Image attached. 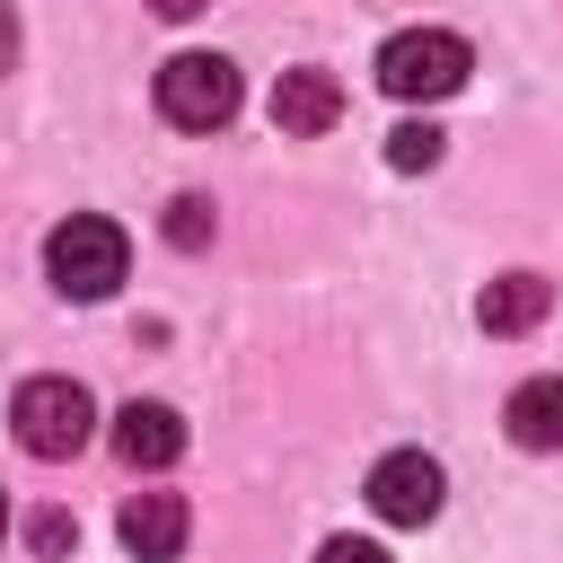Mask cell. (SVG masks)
I'll return each mask as SVG.
<instances>
[{
	"label": "cell",
	"mask_w": 563,
	"mask_h": 563,
	"mask_svg": "<svg viewBox=\"0 0 563 563\" xmlns=\"http://www.w3.org/2000/svg\"><path fill=\"white\" fill-rule=\"evenodd\" d=\"M9 431H18L26 457L62 466V457H79V449L97 440V396H88L79 378H26V387L9 396Z\"/></svg>",
	"instance_id": "6da1fadb"
},
{
	"label": "cell",
	"mask_w": 563,
	"mask_h": 563,
	"mask_svg": "<svg viewBox=\"0 0 563 563\" xmlns=\"http://www.w3.org/2000/svg\"><path fill=\"white\" fill-rule=\"evenodd\" d=\"M466 70H475V53H466V35H449V26H405V35L378 44V88H387L396 106L457 97Z\"/></svg>",
	"instance_id": "7a4b0ae2"
},
{
	"label": "cell",
	"mask_w": 563,
	"mask_h": 563,
	"mask_svg": "<svg viewBox=\"0 0 563 563\" xmlns=\"http://www.w3.org/2000/svg\"><path fill=\"white\" fill-rule=\"evenodd\" d=\"M123 264H132V238H123L114 220H97V211H70V220L44 238V273H53L62 299H106V290L123 282Z\"/></svg>",
	"instance_id": "3957f363"
},
{
	"label": "cell",
	"mask_w": 563,
	"mask_h": 563,
	"mask_svg": "<svg viewBox=\"0 0 563 563\" xmlns=\"http://www.w3.org/2000/svg\"><path fill=\"white\" fill-rule=\"evenodd\" d=\"M158 114L176 132H220L238 114V62L229 53H176L158 70Z\"/></svg>",
	"instance_id": "277c9868"
},
{
	"label": "cell",
	"mask_w": 563,
	"mask_h": 563,
	"mask_svg": "<svg viewBox=\"0 0 563 563\" xmlns=\"http://www.w3.org/2000/svg\"><path fill=\"white\" fill-rule=\"evenodd\" d=\"M440 501H449L440 457H422V449H387V457L369 466V510H378L387 528H431Z\"/></svg>",
	"instance_id": "5b68a950"
},
{
	"label": "cell",
	"mask_w": 563,
	"mask_h": 563,
	"mask_svg": "<svg viewBox=\"0 0 563 563\" xmlns=\"http://www.w3.org/2000/svg\"><path fill=\"white\" fill-rule=\"evenodd\" d=\"M114 457H123L132 475H158V466H176V457H185V413H176V405H150V396H132V405L114 413Z\"/></svg>",
	"instance_id": "8992f818"
},
{
	"label": "cell",
	"mask_w": 563,
	"mask_h": 563,
	"mask_svg": "<svg viewBox=\"0 0 563 563\" xmlns=\"http://www.w3.org/2000/svg\"><path fill=\"white\" fill-rule=\"evenodd\" d=\"M334 114H343V88H334V70L299 62V70H282V79H273V123H282L290 141H317V132H334Z\"/></svg>",
	"instance_id": "52a82bcc"
},
{
	"label": "cell",
	"mask_w": 563,
	"mask_h": 563,
	"mask_svg": "<svg viewBox=\"0 0 563 563\" xmlns=\"http://www.w3.org/2000/svg\"><path fill=\"white\" fill-rule=\"evenodd\" d=\"M114 528H123L132 563H176V554H185V528H194V519H185V501H176V493H132Z\"/></svg>",
	"instance_id": "ba28073f"
},
{
	"label": "cell",
	"mask_w": 563,
	"mask_h": 563,
	"mask_svg": "<svg viewBox=\"0 0 563 563\" xmlns=\"http://www.w3.org/2000/svg\"><path fill=\"white\" fill-rule=\"evenodd\" d=\"M545 308H554V282H545V273H501V282H484V299H475L484 334H528Z\"/></svg>",
	"instance_id": "9c48e42d"
},
{
	"label": "cell",
	"mask_w": 563,
	"mask_h": 563,
	"mask_svg": "<svg viewBox=\"0 0 563 563\" xmlns=\"http://www.w3.org/2000/svg\"><path fill=\"white\" fill-rule=\"evenodd\" d=\"M501 422H510L519 449H563V378H528V387H510Z\"/></svg>",
	"instance_id": "30bf717a"
},
{
	"label": "cell",
	"mask_w": 563,
	"mask_h": 563,
	"mask_svg": "<svg viewBox=\"0 0 563 563\" xmlns=\"http://www.w3.org/2000/svg\"><path fill=\"white\" fill-rule=\"evenodd\" d=\"M440 150H449V132H440V123H396V132H387V167H405V176L440 167Z\"/></svg>",
	"instance_id": "8fae6325"
},
{
	"label": "cell",
	"mask_w": 563,
	"mask_h": 563,
	"mask_svg": "<svg viewBox=\"0 0 563 563\" xmlns=\"http://www.w3.org/2000/svg\"><path fill=\"white\" fill-rule=\"evenodd\" d=\"M167 246H185V255L211 246V202H202V194H176V202H167Z\"/></svg>",
	"instance_id": "7c38bea8"
},
{
	"label": "cell",
	"mask_w": 563,
	"mask_h": 563,
	"mask_svg": "<svg viewBox=\"0 0 563 563\" xmlns=\"http://www.w3.org/2000/svg\"><path fill=\"white\" fill-rule=\"evenodd\" d=\"M26 545H35V554H70V545H79V519H62V510H35V519H26Z\"/></svg>",
	"instance_id": "4fadbf2b"
},
{
	"label": "cell",
	"mask_w": 563,
	"mask_h": 563,
	"mask_svg": "<svg viewBox=\"0 0 563 563\" xmlns=\"http://www.w3.org/2000/svg\"><path fill=\"white\" fill-rule=\"evenodd\" d=\"M317 563H396L387 545H369V537H325L317 545Z\"/></svg>",
	"instance_id": "5bb4252c"
},
{
	"label": "cell",
	"mask_w": 563,
	"mask_h": 563,
	"mask_svg": "<svg viewBox=\"0 0 563 563\" xmlns=\"http://www.w3.org/2000/svg\"><path fill=\"white\" fill-rule=\"evenodd\" d=\"M9 62H18V9L0 0V70H9Z\"/></svg>",
	"instance_id": "9a60e30c"
},
{
	"label": "cell",
	"mask_w": 563,
	"mask_h": 563,
	"mask_svg": "<svg viewBox=\"0 0 563 563\" xmlns=\"http://www.w3.org/2000/svg\"><path fill=\"white\" fill-rule=\"evenodd\" d=\"M150 9H158V18H194L202 0H150Z\"/></svg>",
	"instance_id": "2e32d148"
},
{
	"label": "cell",
	"mask_w": 563,
	"mask_h": 563,
	"mask_svg": "<svg viewBox=\"0 0 563 563\" xmlns=\"http://www.w3.org/2000/svg\"><path fill=\"white\" fill-rule=\"evenodd\" d=\"M0 537H9V501H0Z\"/></svg>",
	"instance_id": "e0dca14e"
}]
</instances>
